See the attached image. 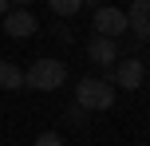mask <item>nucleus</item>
I'll return each mask as SVG.
<instances>
[{"label": "nucleus", "instance_id": "7", "mask_svg": "<svg viewBox=\"0 0 150 146\" xmlns=\"http://www.w3.org/2000/svg\"><path fill=\"white\" fill-rule=\"evenodd\" d=\"M127 28L130 36L142 44V39H150V0H134V4L127 8Z\"/></svg>", "mask_w": 150, "mask_h": 146}, {"label": "nucleus", "instance_id": "10", "mask_svg": "<svg viewBox=\"0 0 150 146\" xmlns=\"http://www.w3.org/2000/svg\"><path fill=\"white\" fill-rule=\"evenodd\" d=\"M63 118H67L71 126H87V118H91V115H87V111H83V107H75V103H71V107L63 111Z\"/></svg>", "mask_w": 150, "mask_h": 146}, {"label": "nucleus", "instance_id": "3", "mask_svg": "<svg viewBox=\"0 0 150 146\" xmlns=\"http://www.w3.org/2000/svg\"><path fill=\"white\" fill-rule=\"evenodd\" d=\"M127 32L130 28H127V12H122V8H115V4L95 8V16H91V36H103V39H115V44H119Z\"/></svg>", "mask_w": 150, "mask_h": 146}, {"label": "nucleus", "instance_id": "11", "mask_svg": "<svg viewBox=\"0 0 150 146\" xmlns=\"http://www.w3.org/2000/svg\"><path fill=\"white\" fill-rule=\"evenodd\" d=\"M36 146H67V142H63V134H55V130H44V134L36 138Z\"/></svg>", "mask_w": 150, "mask_h": 146}, {"label": "nucleus", "instance_id": "2", "mask_svg": "<svg viewBox=\"0 0 150 146\" xmlns=\"http://www.w3.org/2000/svg\"><path fill=\"white\" fill-rule=\"evenodd\" d=\"M115 103V87L107 83L103 75H87V79H79L75 83V107H83L87 115H95V111H107Z\"/></svg>", "mask_w": 150, "mask_h": 146}, {"label": "nucleus", "instance_id": "5", "mask_svg": "<svg viewBox=\"0 0 150 146\" xmlns=\"http://www.w3.org/2000/svg\"><path fill=\"white\" fill-rule=\"evenodd\" d=\"M4 32H8L12 39H28V36H36V32H40V20H36V12H32V8L16 4L12 12L4 16Z\"/></svg>", "mask_w": 150, "mask_h": 146}, {"label": "nucleus", "instance_id": "1", "mask_svg": "<svg viewBox=\"0 0 150 146\" xmlns=\"http://www.w3.org/2000/svg\"><path fill=\"white\" fill-rule=\"evenodd\" d=\"M67 83V63L63 59H36L28 71H24V87H32V91H59V87Z\"/></svg>", "mask_w": 150, "mask_h": 146}, {"label": "nucleus", "instance_id": "12", "mask_svg": "<svg viewBox=\"0 0 150 146\" xmlns=\"http://www.w3.org/2000/svg\"><path fill=\"white\" fill-rule=\"evenodd\" d=\"M52 36H55V39H59V44H71V32H67V28H63V24H59V28H52Z\"/></svg>", "mask_w": 150, "mask_h": 146}, {"label": "nucleus", "instance_id": "13", "mask_svg": "<svg viewBox=\"0 0 150 146\" xmlns=\"http://www.w3.org/2000/svg\"><path fill=\"white\" fill-rule=\"evenodd\" d=\"M12 12V4H8V0H0V16H8Z\"/></svg>", "mask_w": 150, "mask_h": 146}, {"label": "nucleus", "instance_id": "8", "mask_svg": "<svg viewBox=\"0 0 150 146\" xmlns=\"http://www.w3.org/2000/svg\"><path fill=\"white\" fill-rule=\"evenodd\" d=\"M0 87L4 91H20L24 87V67L12 59H0Z\"/></svg>", "mask_w": 150, "mask_h": 146}, {"label": "nucleus", "instance_id": "9", "mask_svg": "<svg viewBox=\"0 0 150 146\" xmlns=\"http://www.w3.org/2000/svg\"><path fill=\"white\" fill-rule=\"evenodd\" d=\"M83 8V0H52V12L55 16H75Z\"/></svg>", "mask_w": 150, "mask_h": 146}, {"label": "nucleus", "instance_id": "4", "mask_svg": "<svg viewBox=\"0 0 150 146\" xmlns=\"http://www.w3.org/2000/svg\"><path fill=\"white\" fill-rule=\"evenodd\" d=\"M107 83L111 87H127V91H134V87H142L146 79V63L138 59V55H127V59H119L115 67H107Z\"/></svg>", "mask_w": 150, "mask_h": 146}, {"label": "nucleus", "instance_id": "6", "mask_svg": "<svg viewBox=\"0 0 150 146\" xmlns=\"http://www.w3.org/2000/svg\"><path fill=\"white\" fill-rule=\"evenodd\" d=\"M87 59H91V63H99V67L107 71V67H115L122 55H119V44H115V39L91 36V39H87Z\"/></svg>", "mask_w": 150, "mask_h": 146}]
</instances>
